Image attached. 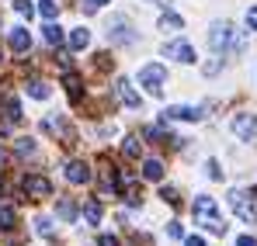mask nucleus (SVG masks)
Masks as SVG:
<instances>
[{
  "mask_svg": "<svg viewBox=\"0 0 257 246\" xmlns=\"http://www.w3.org/2000/svg\"><path fill=\"white\" fill-rule=\"evenodd\" d=\"M209 45L212 52H243V35L229 21H215L209 28Z\"/></svg>",
  "mask_w": 257,
  "mask_h": 246,
  "instance_id": "nucleus-1",
  "label": "nucleus"
},
{
  "mask_svg": "<svg viewBox=\"0 0 257 246\" xmlns=\"http://www.w3.org/2000/svg\"><path fill=\"white\" fill-rule=\"evenodd\" d=\"M191 211H195V222H198V225H205L209 232H215V236H222V232H226V222L219 218L215 198H209V194H198V198H195V205H191Z\"/></svg>",
  "mask_w": 257,
  "mask_h": 246,
  "instance_id": "nucleus-2",
  "label": "nucleus"
},
{
  "mask_svg": "<svg viewBox=\"0 0 257 246\" xmlns=\"http://www.w3.org/2000/svg\"><path fill=\"white\" fill-rule=\"evenodd\" d=\"M139 87H146V94L160 97L164 87H167V66H160V63H146V66L139 70Z\"/></svg>",
  "mask_w": 257,
  "mask_h": 246,
  "instance_id": "nucleus-3",
  "label": "nucleus"
},
{
  "mask_svg": "<svg viewBox=\"0 0 257 246\" xmlns=\"http://www.w3.org/2000/svg\"><path fill=\"white\" fill-rule=\"evenodd\" d=\"M108 42L111 45H132L136 42V28H132V21H128L125 14H111V21H108Z\"/></svg>",
  "mask_w": 257,
  "mask_h": 246,
  "instance_id": "nucleus-4",
  "label": "nucleus"
},
{
  "mask_svg": "<svg viewBox=\"0 0 257 246\" xmlns=\"http://www.w3.org/2000/svg\"><path fill=\"white\" fill-rule=\"evenodd\" d=\"M25 194L32 198V201H42V198H52V184H49V177L42 173H25Z\"/></svg>",
  "mask_w": 257,
  "mask_h": 246,
  "instance_id": "nucleus-5",
  "label": "nucleus"
},
{
  "mask_svg": "<svg viewBox=\"0 0 257 246\" xmlns=\"http://www.w3.org/2000/svg\"><path fill=\"white\" fill-rule=\"evenodd\" d=\"M205 108H191V104H174L164 111V122H202Z\"/></svg>",
  "mask_w": 257,
  "mask_h": 246,
  "instance_id": "nucleus-6",
  "label": "nucleus"
},
{
  "mask_svg": "<svg viewBox=\"0 0 257 246\" xmlns=\"http://www.w3.org/2000/svg\"><path fill=\"white\" fill-rule=\"evenodd\" d=\"M257 132V115L250 111H240V115H233V135L236 139H243V142H250Z\"/></svg>",
  "mask_w": 257,
  "mask_h": 246,
  "instance_id": "nucleus-7",
  "label": "nucleus"
},
{
  "mask_svg": "<svg viewBox=\"0 0 257 246\" xmlns=\"http://www.w3.org/2000/svg\"><path fill=\"white\" fill-rule=\"evenodd\" d=\"M229 208L250 225V222H257V211H254V205H250V198L243 194V191H229Z\"/></svg>",
  "mask_w": 257,
  "mask_h": 246,
  "instance_id": "nucleus-8",
  "label": "nucleus"
},
{
  "mask_svg": "<svg viewBox=\"0 0 257 246\" xmlns=\"http://www.w3.org/2000/svg\"><path fill=\"white\" fill-rule=\"evenodd\" d=\"M164 56H167V59H177V63H195V59H198V56H195V49H191L184 39L167 42V45H164Z\"/></svg>",
  "mask_w": 257,
  "mask_h": 246,
  "instance_id": "nucleus-9",
  "label": "nucleus"
},
{
  "mask_svg": "<svg viewBox=\"0 0 257 246\" xmlns=\"http://www.w3.org/2000/svg\"><path fill=\"white\" fill-rule=\"evenodd\" d=\"M7 42H11L14 52H28V49H32V32H28V28H11Z\"/></svg>",
  "mask_w": 257,
  "mask_h": 246,
  "instance_id": "nucleus-10",
  "label": "nucleus"
},
{
  "mask_svg": "<svg viewBox=\"0 0 257 246\" xmlns=\"http://www.w3.org/2000/svg\"><path fill=\"white\" fill-rule=\"evenodd\" d=\"M115 94H118V101H122L125 108H139V104H143V101H139V94L132 90V83H128V80L115 83Z\"/></svg>",
  "mask_w": 257,
  "mask_h": 246,
  "instance_id": "nucleus-11",
  "label": "nucleus"
},
{
  "mask_svg": "<svg viewBox=\"0 0 257 246\" xmlns=\"http://www.w3.org/2000/svg\"><path fill=\"white\" fill-rule=\"evenodd\" d=\"M66 180H70V184H87V180H90V166H87L84 160H73V163L66 166Z\"/></svg>",
  "mask_w": 257,
  "mask_h": 246,
  "instance_id": "nucleus-12",
  "label": "nucleus"
},
{
  "mask_svg": "<svg viewBox=\"0 0 257 246\" xmlns=\"http://www.w3.org/2000/svg\"><path fill=\"white\" fill-rule=\"evenodd\" d=\"M184 28V18L181 14H174V11H164L160 14V32H181Z\"/></svg>",
  "mask_w": 257,
  "mask_h": 246,
  "instance_id": "nucleus-13",
  "label": "nucleus"
},
{
  "mask_svg": "<svg viewBox=\"0 0 257 246\" xmlns=\"http://www.w3.org/2000/svg\"><path fill=\"white\" fill-rule=\"evenodd\" d=\"M18 225V211L11 205H0V232H11Z\"/></svg>",
  "mask_w": 257,
  "mask_h": 246,
  "instance_id": "nucleus-14",
  "label": "nucleus"
},
{
  "mask_svg": "<svg viewBox=\"0 0 257 246\" xmlns=\"http://www.w3.org/2000/svg\"><path fill=\"white\" fill-rule=\"evenodd\" d=\"M87 45H90V32H87V28H73V32H70V49L80 52V49H87Z\"/></svg>",
  "mask_w": 257,
  "mask_h": 246,
  "instance_id": "nucleus-15",
  "label": "nucleus"
},
{
  "mask_svg": "<svg viewBox=\"0 0 257 246\" xmlns=\"http://www.w3.org/2000/svg\"><path fill=\"white\" fill-rule=\"evenodd\" d=\"M143 177L146 180H164V163L160 160H146L143 163Z\"/></svg>",
  "mask_w": 257,
  "mask_h": 246,
  "instance_id": "nucleus-16",
  "label": "nucleus"
},
{
  "mask_svg": "<svg viewBox=\"0 0 257 246\" xmlns=\"http://www.w3.org/2000/svg\"><path fill=\"white\" fill-rule=\"evenodd\" d=\"M25 90H28V97H35V101H45V97H49V83H42V80H28Z\"/></svg>",
  "mask_w": 257,
  "mask_h": 246,
  "instance_id": "nucleus-17",
  "label": "nucleus"
},
{
  "mask_svg": "<svg viewBox=\"0 0 257 246\" xmlns=\"http://www.w3.org/2000/svg\"><path fill=\"white\" fill-rule=\"evenodd\" d=\"M84 218L90 222V225H97V222H101V201H87L84 205Z\"/></svg>",
  "mask_w": 257,
  "mask_h": 246,
  "instance_id": "nucleus-18",
  "label": "nucleus"
},
{
  "mask_svg": "<svg viewBox=\"0 0 257 246\" xmlns=\"http://www.w3.org/2000/svg\"><path fill=\"white\" fill-rule=\"evenodd\" d=\"M35 232H39L42 239H52V236H56V225H52V218H39V222H35Z\"/></svg>",
  "mask_w": 257,
  "mask_h": 246,
  "instance_id": "nucleus-19",
  "label": "nucleus"
},
{
  "mask_svg": "<svg viewBox=\"0 0 257 246\" xmlns=\"http://www.w3.org/2000/svg\"><path fill=\"white\" fill-rule=\"evenodd\" d=\"M45 42L49 45H63V28L59 25H45Z\"/></svg>",
  "mask_w": 257,
  "mask_h": 246,
  "instance_id": "nucleus-20",
  "label": "nucleus"
},
{
  "mask_svg": "<svg viewBox=\"0 0 257 246\" xmlns=\"http://www.w3.org/2000/svg\"><path fill=\"white\" fill-rule=\"evenodd\" d=\"M73 215H77V205H73L70 198H59V218H63V222H70Z\"/></svg>",
  "mask_w": 257,
  "mask_h": 246,
  "instance_id": "nucleus-21",
  "label": "nucleus"
},
{
  "mask_svg": "<svg viewBox=\"0 0 257 246\" xmlns=\"http://www.w3.org/2000/svg\"><path fill=\"white\" fill-rule=\"evenodd\" d=\"M18 156H35V139H18Z\"/></svg>",
  "mask_w": 257,
  "mask_h": 246,
  "instance_id": "nucleus-22",
  "label": "nucleus"
},
{
  "mask_svg": "<svg viewBox=\"0 0 257 246\" xmlns=\"http://www.w3.org/2000/svg\"><path fill=\"white\" fill-rule=\"evenodd\" d=\"M66 87H70V97L80 101V77L77 73H66Z\"/></svg>",
  "mask_w": 257,
  "mask_h": 246,
  "instance_id": "nucleus-23",
  "label": "nucleus"
},
{
  "mask_svg": "<svg viewBox=\"0 0 257 246\" xmlns=\"http://www.w3.org/2000/svg\"><path fill=\"white\" fill-rule=\"evenodd\" d=\"M39 11H42V18L52 21V18L59 14V4H56V0H42V4H39Z\"/></svg>",
  "mask_w": 257,
  "mask_h": 246,
  "instance_id": "nucleus-24",
  "label": "nucleus"
},
{
  "mask_svg": "<svg viewBox=\"0 0 257 246\" xmlns=\"http://www.w3.org/2000/svg\"><path fill=\"white\" fill-rule=\"evenodd\" d=\"M122 156H125V160H136V156H139V139H125V146H122Z\"/></svg>",
  "mask_w": 257,
  "mask_h": 246,
  "instance_id": "nucleus-25",
  "label": "nucleus"
},
{
  "mask_svg": "<svg viewBox=\"0 0 257 246\" xmlns=\"http://www.w3.org/2000/svg\"><path fill=\"white\" fill-rule=\"evenodd\" d=\"M160 198H164L167 205H181V198H177V191H174V187H164V191H160Z\"/></svg>",
  "mask_w": 257,
  "mask_h": 246,
  "instance_id": "nucleus-26",
  "label": "nucleus"
},
{
  "mask_svg": "<svg viewBox=\"0 0 257 246\" xmlns=\"http://www.w3.org/2000/svg\"><path fill=\"white\" fill-rule=\"evenodd\" d=\"M14 11H18V14H25V18H32V11H35V7H32L28 0H14Z\"/></svg>",
  "mask_w": 257,
  "mask_h": 246,
  "instance_id": "nucleus-27",
  "label": "nucleus"
},
{
  "mask_svg": "<svg viewBox=\"0 0 257 246\" xmlns=\"http://www.w3.org/2000/svg\"><path fill=\"white\" fill-rule=\"evenodd\" d=\"M247 28L257 32V4H254V7H247Z\"/></svg>",
  "mask_w": 257,
  "mask_h": 246,
  "instance_id": "nucleus-28",
  "label": "nucleus"
},
{
  "mask_svg": "<svg viewBox=\"0 0 257 246\" xmlns=\"http://www.w3.org/2000/svg\"><path fill=\"white\" fill-rule=\"evenodd\" d=\"M205 170H209V177H212V180H222V170H219V163H215V160H209V163H205Z\"/></svg>",
  "mask_w": 257,
  "mask_h": 246,
  "instance_id": "nucleus-29",
  "label": "nucleus"
},
{
  "mask_svg": "<svg viewBox=\"0 0 257 246\" xmlns=\"http://www.w3.org/2000/svg\"><path fill=\"white\" fill-rule=\"evenodd\" d=\"M219 70H222V63H219V59H212V63H205V70H202V73H205V77H215Z\"/></svg>",
  "mask_w": 257,
  "mask_h": 246,
  "instance_id": "nucleus-30",
  "label": "nucleus"
},
{
  "mask_svg": "<svg viewBox=\"0 0 257 246\" xmlns=\"http://www.w3.org/2000/svg\"><path fill=\"white\" fill-rule=\"evenodd\" d=\"M97 59V70H108L111 66V59H108V52H101V56H94Z\"/></svg>",
  "mask_w": 257,
  "mask_h": 246,
  "instance_id": "nucleus-31",
  "label": "nucleus"
},
{
  "mask_svg": "<svg viewBox=\"0 0 257 246\" xmlns=\"http://www.w3.org/2000/svg\"><path fill=\"white\" fill-rule=\"evenodd\" d=\"M101 4H111V0H84V11H97Z\"/></svg>",
  "mask_w": 257,
  "mask_h": 246,
  "instance_id": "nucleus-32",
  "label": "nucleus"
},
{
  "mask_svg": "<svg viewBox=\"0 0 257 246\" xmlns=\"http://www.w3.org/2000/svg\"><path fill=\"white\" fill-rule=\"evenodd\" d=\"M184 246H205V239H202V236H188V239H184Z\"/></svg>",
  "mask_w": 257,
  "mask_h": 246,
  "instance_id": "nucleus-33",
  "label": "nucleus"
},
{
  "mask_svg": "<svg viewBox=\"0 0 257 246\" xmlns=\"http://www.w3.org/2000/svg\"><path fill=\"white\" fill-rule=\"evenodd\" d=\"M97 246H118V239H115V236H101V239H97Z\"/></svg>",
  "mask_w": 257,
  "mask_h": 246,
  "instance_id": "nucleus-34",
  "label": "nucleus"
},
{
  "mask_svg": "<svg viewBox=\"0 0 257 246\" xmlns=\"http://www.w3.org/2000/svg\"><path fill=\"white\" fill-rule=\"evenodd\" d=\"M236 246H257V239H254V236H240V239H236Z\"/></svg>",
  "mask_w": 257,
  "mask_h": 246,
  "instance_id": "nucleus-35",
  "label": "nucleus"
},
{
  "mask_svg": "<svg viewBox=\"0 0 257 246\" xmlns=\"http://www.w3.org/2000/svg\"><path fill=\"white\" fill-rule=\"evenodd\" d=\"M153 4H160L164 11H171V0H153Z\"/></svg>",
  "mask_w": 257,
  "mask_h": 246,
  "instance_id": "nucleus-36",
  "label": "nucleus"
},
{
  "mask_svg": "<svg viewBox=\"0 0 257 246\" xmlns=\"http://www.w3.org/2000/svg\"><path fill=\"white\" fill-rule=\"evenodd\" d=\"M0 163H4V149H0Z\"/></svg>",
  "mask_w": 257,
  "mask_h": 246,
  "instance_id": "nucleus-37",
  "label": "nucleus"
},
{
  "mask_svg": "<svg viewBox=\"0 0 257 246\" xmlns=\"http://www.w3.org/2000/svg\"><path fill=\"white\" fill-rule=\"evenodd\" d=\"M254 194H257V187H254Z\"/></svg>",
  "mask_w": 257,
  "mask_h": 246,
  "instance_id": "nucleus-38",
  "label": "nucleus"
}]
</instances>
